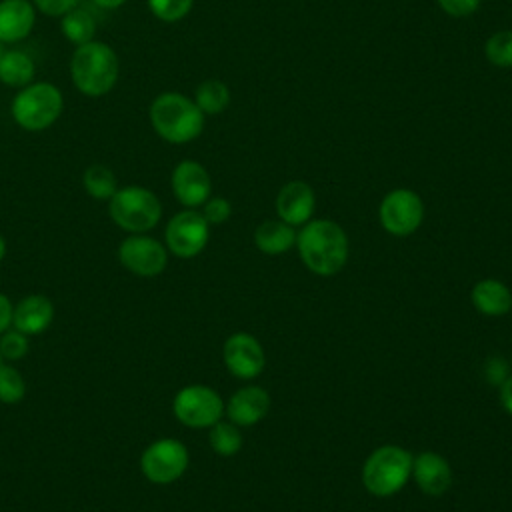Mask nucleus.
<instances>
[{"instance_id":"11","label":"nucleus","mask_w":512,"mask_h":512,"mask_svg":"<svg viewBox=\"0 0 512 512\" xmlns=\"http://www.w3.org/2000/svg\"><path fill=\"white\" fill-rule=\"evenodd\" d=\"M120 264L136 276H158L168 264V250L156 238L146 234H130L118 246Z\"/></svg>"},{"instance_id":"33","label":"nucleus","mask_w":512,"mask_h":512,"mask_svg":"<svg viewBox=\"0 0 512 512\" xmlns=\"http://www.w3.org/2000/svg\"><path fill=\"white\" fill-rule=\"evenodd\" d=\"M12 312H14V304L6 294L0 292V334L12 326Z\"/></svg>"},{"instance_id":"21","label":"nucleus","mask_w":512,"mask_h":512,"mask_svg":"<svg viewBox=\"0 0 512 512\" xmlns=\"http://www.w3.org/2000/svg\"><path fill=\"white\" fill-rule=\"evenodd\" d=\"M34 60L24 50H2L0 54V82L12 88H24L34 80Z\"/></svg>"},{"instance_id":"37","label":"nucleus","mask_w":512,"mask_h":512,"mask_svg":"<svg viewBox=\"0 0 512 512\" xmlns=\"http://www.w3.org/2000/svg\"><path fill=\"white\" fill-rule=\"evenodd\" d=\"M2 360H4V358H2V354H0V364H2Z\"/></svg>"},{"instance_id":"4","label":"nucleus","mask_w":512,"mask_h":512,"mask_svg":"<svg viewBox=\"0 0 512 512\" xmlns=\"http://www.w3.org/2000/svg\"><path fill=\"white\" fill-rule=\"evenodd\" d=\"M64 96L50 82H30L14 96L10 112L14 122L28 132L50 128L62 114Z\"/></svg>"},{"instance_id":"5","label":"nucleus","mask_w":512,"mask_h":512,"mask_svg":"<svg viewBox=\"0 0 512 512\" xmlns=\"http://www.w3.org/2000/svg\"><path fill=\"white\" fill-rule=\"evenodd\" d=\"M412 476V454L400 446L376 448L364 462L362 482L374 496H392L404 488Z\"/></svg>"},{"instance_id":"28","label":"nucleus","mask_w":512,"mask_h":512,"mask_svg":"<svg viewBox=\"0 0 512 512\" xmlns=\"http://www.w3.org/2000/svg\"><path fill=\"white\" fill-rule=\"evenodd\" d=\"M194 0H148L150 12L162 22H178L192 10Z\"/></svg>"},{"instance_id":"32","label":"nucleus","mask_w":512,"mask_h":512,"mask_svg":"<svg viewBox=\"0 0 512 512\" xmlns=\"http://www.w3.org/2000/svg\"><path fill=\"white\" fill-rule=\"evenodd\" d=\"M32 4L46 16H64L66 12L80 6V0H32Z\"/></svg>"},{"instance_id":"19","label":"nucleus","mask_w":512,"mask_h":512,"mask_svg":"<svg viewBox=\"0 0 512 512\" xmlns=\"http://www.w3.org/2000/svg\"><path fill=\"white\" fill-rule=\"evenodd\" d=\"M470 300L484 316H502L512 308V294L506 284L494 278H484L474 284Z\"/></svg>"},{"instance_id":"1","label":"nucleus","mask_w":512,"mask_h":512,"mask_svg":"<svg viewBox=\"0 0 512 512\" xmlns=\"http://www.w3.org/2000/svg\"><path fill=\"white\" fill-rule=\"evenodd\" d=\"M304 266L318 276L340 272L348 260V236L332 220H312L296 236Z\"/></svg>"},{"instance_id":"30","label":"nucleus","mask_w":512,"mask_h":512,"mask_svg":"<svg viewBox=\"0 0 512 512\" xmlns=\"http://www.w3.org/2000/svg\"><path fill=\"white\" fill-rule=\"evenodd\" d=\"M230 214H232V206L222 196L208 198L202 204V216L206 218L208 224H222V222H226L230 218Z\"/></svg>"},{"instance_id":"18","label":"nucleus","mask_w":512,"mask_h":512,"mask_svg":"<svg viewBox=\"0 0 512 512\" xmlns=\"http://www.w3.org/2000/svg\"><path fill=\"white\" fill-rule=\"evenodd\" d=\"M54 320V306L42 294L24 296L12 312V328L24 332L26 336L42 334Z\"/></svg>"},{"instance_id":"20","label":"nucleus","mask_w":512,"mask_h":512,"mask_svg":"<svg viewBox=\"0 0 512 512\" xmlns=\"http://www.w3.org/2000/svg\"><path fill=\"white\" fill-rule=\"evenodd\" d=\"M294 226L282 220H266L254 232V242L264 254H284L296 244Z\"/></svg>"},{"instance_id":"12","label":"nucleus","mask_w":512,"mask_h":512,"mask_svg":"<svg viewBox=\"0 0 512 512\" xmlns=\"http://www.w3.org/2000/svg\"><path fill=\"white\" fill-rule=\"evenodd\" d=\"M224 364L228 372L236 378L250 380L256 378L266 364L264 348L260 342L246 332H236L224 342Z\"/></svg>"},{"instance_id":"2","label":"nucleus","mask_w":512,"mask_h":512,"mask_svg":"<svg viewBox=\"0 0 512 512\" xmlns=\"http://www.w3.org/2000/svg\"><path fill=\"white\" fill-rule=\"evenodd\" d=\"M154 132L170 144H186L200 136L204 114L196 102L180 92H162L150 104Z\"/></svg>"},{"instance_id":"6","label":"nucleus","mask_w":512,"mask_h":512,"mask_svg":"<svg viewBox=\"0 0 512 512\" xmlns=\"http://www.w3.org/2000/svg\"><path fill=\"white\" fill-rule=\"evenodd\" d=\"M108 214L122 230L144 234L160 222L162 204L158 196L144 186H124L108 200Z\"/></svg>"},{"instance_id":"16","label":"nucleus","mask_w":512,"mask_h":512,"mask_svg":"<svg viewBox=\"0 0 512 512\" xmlns=\"http://www.w3.org/2000/svg\"><path fill=\"white\" fill-rule=\"evenodd\" d=\"M36 24L32 0H0V44L24 40Z\"/></svg>"},{"instance_id":"24","label":"nucleus","mask_w":512,"mask_h":512,"mask_svg":"<svg viewBox=\"0 0 512 512\" xmlns=\"http://www.w3.org/2000/svg\"><path fill=\"white\" fill-rule=\"evenodd\" d=\"M82 184H84V190L88 192V196H92L96 200H110L114 196V192L118 190L114 172L104 164L88 166L82 176Z\"/></svg>"},{"instance_id":"36","label":"nucleus","mask_w":512,"mask_h":512,"mask_svg":"<svg viewBox=\"0 0 512 512\" xmlns=\"http://www.w3.org/2000/svg\"><path fill=\"white\" fill-rule=\"evenodd\" d=\"M4 256H6V240L0 236V262L4 260Z\"/></svg>"},{"instance_id":"35","label":"nucleus","mask_w":512,"mask_h":512,"mask_svg":"<svg viewBox=\"0 0 512 512\" xmlns=\"http://www.w3.org/2000/svg\"><path fill=\"white\" fill-rule=\"evenodd\" d=\"M98 8H104V10H116L120 8L126 0H92Z\"/></svg>"},{"instance_id":"14","label":"nucleus","mask_w":512,"mask_h":512,"mask_svg":"<svg viewBox=\"0 0 512 512\" xmlns=\"http://www.w3.org/2000/svg\"><path fill=\"white\" fill-rule=\"evenodd\" d=\"M316 198L310 184L302 180H292L284 184L276 196V214L282 222L290 226H300L310 222L314 214Z\"/></svg>"},{"instance_id":"29","label":"nucleus","mask_w":512,"mask_h":512,"mask_svg":"<svg viewBox=\"0 0 512 512\" xmlns=\"http://www.w3.org/2000/svg\"><path fill=\"white\" fill-rule=\"evenodd\" d=\"M0 354L4 360H20L28 354V336L16 328L0 334Z\"/></svg>"},{"instance_id":"13","label":"nucleus","mask_w":512,"mask_h":512,"mask_svg":"<svg viewBox=\"0 0 512 512\" xmlns=\"http://www.w3.org/2000/svg\"><path fill=\"white\" fill-rule=\"evenodd\" d=\"M172 192L176 200L186 208L202 206L212 192V180L208 170L196 160H182L174 166L170 176Z\"/></svg>"},{"instance_id":"7","label":"nucleus","mask_w":512,"mask_h":512,"mask_svg":"<svg viewBox=\"0 0 512 512\" xmlns=\"http://www.w3.org/2000/svg\"><path fill=\"white\" fill-rule=\"evenodd\" d=\"M174 416L188 428H210L224 414L220 394L204 384H190L176 392L172 402Z\"/></svg>"},{"instance_id":"23","label":"nucleus","mask_w":512,"mask_h":512,"mask_svg":"<svg viewBox=\"0 0 512 512\" xmlns=\"http://www.w3.org/2000/svg\"><path fill=\"white\" fill-rule=\"evenodd\" d=\"M194 102L204 116H214L224 112L226 106L230 104V90L222 80L210 78L198 84L194 92Z\"/></svg>"},{"instance_id":"22","label":"nucleus","mask_w":512,"mask_h":512,"mask_svg":"<svg viewBox=\"0 0 512 512\" xmlns=\"http://www.w3.org/2000/svg\"><path fill=\"white\" fill-rule=\"evenodd\" d=\"M60 30L68 42H72L74 46H82V44H88L94 40L96 22L88 10L76 6L74 10H70L62 16Z\"/></svg>"},{"instance_id":"17","label":"nucleus","mask_w":512,"mask_h":512,"mask_svg":"<svg viewBox=\"0 0 512 512\" xmlns=\"http://www.w3.org/2000/svg\"><path fill=\"white\" fill-rule=\"evenodd\" d=\"M270 408V396L260 386H246L234 392L224 406L230 422L236 426H254L260 422Z\"/></svg>"},{"instance_id":"15","label":"nucleus","mask_w":512,"mask_h":512,"mask_svg":"<svg viewBox=\"0 0 512 512\" xmlns=\"http://www.w3.org/2000/svg\"><path fill=\"white\" fill-rule=\"evenodd\" d=\"M412 476L418 488L428 496H440L452 486V468L444 456L422 452L412 458Z\"/></svg>"},{"instance_id":"34","label":"nucleus","mask_w":512,"mask_h":512,"mask_svg":"<svg viewBox=\"0 0 512 512\" xmlns=\"http://www.w3.org/2000/svg\"><path fill=\"white\" fill-rule=\"evenodd\" d=\"M500 404L508 414H512V376H508L500 386Z\"/></svg>"},{"instance_id":"3","label":"nucleus","mask_w":512,"mask_h":512,"mask_svg":"<svg viewBox=\"0 0 512 512\" xmlns=\"http://www.w3.org/2000/svg\"><path fill=\"white\" fill-rule=\"evenodd\" d=\"M118 56L112 46L100 40L76 46L70 60V78L84 96L108 94L118 80Z\"/></svg>"},{"instance_id":"9","label":"nucleus","mask_w":512,"mask_h":512,"mask_svg":"<svg viewBox=\"0 0 512 512\" xmlns=\"http://www.w3.org/2000/svg\"><path fill=\"white\" fill-rule=\"evenodd\" d=\"M378 214L386 232L392 236H410L424 220V202L416 192L396 188L382 198Z\"/></svg>"},{"instance_id":"25","label":"nucleus","mask_w":512,"mask_h":512,"mask_svg":"<svg viewBox=\"0 0 512 512\" xmlns=\"http://www.w3.org/2000/svg\"><path fill=\"white\" fill-rule=\"evenodd\" d=\"M210 446L220 456H234L242 448V434L234 422H222L210 426Z\"/></svg>"},{"instance_id":"27","label":"nucleus","mask_w":512,"mask_h":512,"mask_svg":"<svg viewBox=\"0 0 512 512\" xmlns=\"http://www.w3.org/2000/svg\"><path fill=\"white\" fill-rule=\"evenodd\" d=\"M26 394V382L22 374L10 366V364H0V402L4 404H16L24 398Z\"/></svg>"},{"instance_id":"31","label":"nucleus","mask_w":512,"mask_h":512,"mask_svg":"<svg viewBox=\"0 0 512 512\" xmlns=\"http://www.w3.org/2000/svg\"><path fill=\"white\" fill-rule=\"evenodd\" d=\"M436 2H438V6H440L448 16L464 18V16H470L472 12H476L482 0H436Z\"/></svg>"},{"instance_id":"26","label":"nucleus","mask_w":512,"mask_h":512,"mask_svg":"<svg viewBox=\"0 0 512 512\" xmlns=\"http://www.w3.org/2000/svg\"><path fill=\"white\" fill-rule=\"evenodd\" d=\"M486 58L498 68H512V30L494 32L484 46Z\"/></svg>"},{"instance_id":"8","label":"nucleus","mask_w":512,"mask_h":512,"mask_svg":"<svg viewBox=\"0 0 512 512\" xmlns=\"http://www.w3.org/2000/svg\"><path fill=\"white\" fill-rule=\"evenodd\" d=\"M188 468V450L176 438H158L140 456L142 474L154 484H170Z\"/></svg>"},{"instance_id":"10","label":"nucleus","mask_w":512,"mask_h":512,"mask_svg":"<svg viewBox=\"0 0 512 512\" xmlns=\"http://www.w3.org/2000/svg\"><path fill=\"white\" fill-rule=\"evenodd\" d=\"M210 224L202 216V212H196L192 208L182 210L170 218L166 224V248L178 256V258H194L198 256L210 238Z\"/></svg>"}]
</instances>
